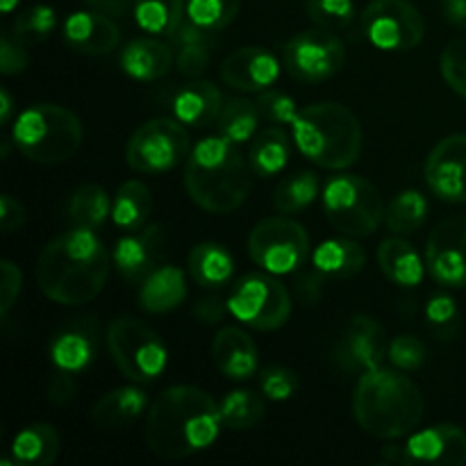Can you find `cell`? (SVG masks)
I'll return each instance as SVG.
<instances>
[{"mask_svg":"<svg viewBox=\"0 0 466 466\" xmlns=\"http://www.w3.org/2000/svg\"><path fill=\"white\" fill-rule=\"evenodd\" d=\"M98 321L94 317H82L64 326L50 344V358L55 367L64 371H82L89 367L98 350Z\"/></svg>","mask_w":466,"mask_h":466,"instance_id":"ffe728a7","label":"cell"},{"mask_svg":"<svg viewBox=\"0 0 466 466\" xmlns=\"http://www.w3.org/2000/svg\"><path fill=\"white\" fill-rule=\"evenodd\" d=\"M346 62V48L337 32L314 27L296 35L285 46V66L296 80L323 82L341 71Z\"/></svg>","mask_w":466,"mask_h":466,"instance_id":"4fadbf2b","label":"cell"},{"mask_svg":"<svg viewBox=\"0 0 466 466\" xmlns=\"http://www.w3.org/2000/svg\"><path fill=\"white\" fill-rule=\"evenodd\" d=\"M280 76V64L262 46H246L228 55L221 64V80L239 91H267Z\"/></svg>","mask_w":466,"mask_h":466,"instance_id":"e0dca14e","label":"cell"},{"mask_svg":"<svg viewBox=\"0 0 466 466\" xmlns=\"http://www.w3.org/2000/svg\"><path fill=\"white\" fill-rule=\"evenodd\" d=\"M259 116L262 114H259L258 103H250L246 98L226 100L221 114L217 118L218 135L226 137L232 144H244V141L253 139Z\"/></svg>","mask_w":466,"mask_h":466,"instance_id":"836d02e7","label":"cell"},{"mask_svg":"<svg viewBox=\"0 0 466 466\" xmlns=\"http://www.w3.org/2000/svg\"><path fill=\"white\" fill-rule=\"evenodd\" d=\"M30 64L23 44H18L14 36L5 35L0 39V71L3 76H16V73L25 71V66Z\"/></svg>","mask_w":466,"mask_h":466,"instance_id":"f907efd6","label":"cell"},{"mask_svg":"<svg viewBox=\"0 0 466 466\" xmlns=\"http://www.w3.org/2000/svg\"><path fill=\"white\" fill-rule=\"evenodd\" d=\"M55 23H57V14L48 5H32L25 12L18 14L14 18L12 25V36L18 44H39V41L48 39L50 32L55 30Z\"/></svg>","mask_w":466,"mask_h":466,"instance_id":"f35d334b","label":"cell"},{"mask_svg":"<svg viewBox=\"0 0 466 466\" xmlns=\"http://www.w3.org/2000/svg\"><path fill=\"white\" fill-rule=\"evenodd\" d=\"M228 312H230L228 300H221L218 296H208V299L198 300L194 308V317L198 319L200 323H205V326H214V323L221 321Z\"/></svg>","mask_w":466,"mask_h":466,"instance_id":"db71d44e","label":"cell"},{"mask_svg":"<svg viewBox=\"0 0 466 466\" xmlns=\"http://www.w3.org/2000/svg\"><path fill=\"white\" fill-rule=\"evenodd\" d=\"M426 217H428V200L414 189H408L403 191V194L396 196L385 212L387 228H390L394 235H400V237H408L412 235V232H417L419 228L426 223Z\"/></svg>","mask_w":466,"mask_h":466,"instance_id":"d590c367","label":"cell"},{"mask_svg":"<svg viewBox=\"0 0 466 466\" xmlns=\"http://www.w3.org/2000/svg\"><path fill=\"white\" fill-rule=\"evenodd\" d=\"M167 253V228L162 223H148L123 237L114 248V267L126 280H146Z\"/></svg>","mask_w":466,"mask_h":466,"instance_id":"2e32d148","label":"cell"},{"mask_svg":"<svg viewBox=\"0 0 466 466\" xmlns=\"http://www.w3.org/2000/svg\"><path fill=\"white\" fill-rule=\"evenodd\" d=\"M168 39H171L173 48H180V46H209V48H212V46L217 44V32L198 25V23H194L187 16L182 18L180 25L168 35Z\"/></svg>","mask_w":466,"mask_h":466,"instance_id":"7dc6e473","label":"cell"},{"mask_svg":"<svg viewBox=\"0 0 466 466\" xmlns=\"http://www.w3.org/2000/svg\"><path fill=\"white\" fill-rule=\"evenodd\" d=\"M308 16L319 27L330 32H341L350 27L355 18L353 0H308Z\"/></svg>","mask_w":466,"mask_h":466,"instance_id":"60d3db41","label":"cell"},{"mask_svg":"<svg viewBox=\"0 0 466 466\" xmlns=\"http://www.w3.org/2000/svg\"><path fill=\"white\" fill-rule=\"evenodd\" d=\"M0 105H3V114H0V118H3V123H7L9 118H12V107H14V100L7 89L0 91Z\"/></svg>","mask_w":466,"mask_h":466,"instance_id":"680465c9","label":"cell"},{"mask_svg":"<svg viewBox=\"0 0 466 466\" xmlns=\"http://www.w3.org/2000/svg\"><path fill=\"white\" fill-rule=\"evenodd\" d=\"M14 462L21 466H50L59 455V435L50 423L23 428L12 444Z\"/></svg>","mask_w":466,"mask_h":466,"instance_id":"f546056e","label":"cell"},{"mask_svg":"<svg viewBox=\"0 0 466 466\" xmlns=\"http://www.w3.org/2000/svg\"><path fill=\"white\" fill-rule=\"evenodd\" d=\"M248 253L258 267L273 276L299 271L309 255V237L289 217H268L250 230Z\"/></svg>","mask_w":466,"mask_h":466,"instance_id":"30bf717a","label":"cell"},{"mask_svg":"<svg viewBox=\"0 0 466 466\" xmlns=\"http://www.w3.org/2000/svg\"><path fill=\"white\" fill-rule=\"evenodd\" d=\"M228 308L237 321L255 330H278L291 314V296L282 282L264 273H248L232 287Z\"/></svg>","mask_w":466,"mask_h":466,"instance_id":"9c48e42d","label":"cell"},{"mask_svg":"<svg viewBox=\"0 0 466 466\" xmlns=\"http://www.w3.org/2000/svg\"><path fill=\"white\" fill-rule=\"evenodd\" d=\"M390 362L400 371H417L426 362V346L412 335H400L387 349Z\"/></svg>","mask_w":466,"mask_h":466,"instance_id":"f6af8a7d","label":"cell"},{"mask_svg":"<svg viewBox=\"0 0 466 466\" xmlns=\"http://www.w3.org/2000/svg\"><path fill=\"white\" fill-rule=\"evenodd\" d=\"M221 408L208 391L191 385L164 390L148 410L146 444L155 455L182 460L209 449L218 440Z\"/></svg>","mask_w":466,"mask_h":466,"instance_id":"6da1fadb","label":"cell"},{"mask_svg":"<svg viewBox=\"0 0 466 466\" xmlns=\"http://www.w3.org/2000/svg\"><path fill=\"white\" fill-rule=\"evenodd\" d=\"M264 412H267L264 400L248 390L230 391L221 403L223 423L232 431H248V428L258 426L264 419Z\"/></svg>","mask_w":466,"mask_h":466,"instance_id":"74e56055","label":"cell"},{"mask_svg":"<svg viewBox=\"0 0 466 466\" xmlns=\"http://www.w3.org/2000/svg\"><path fill=\"white\" fill-rule=\"evenodd\" d=\"M441 14L451 25L466 30V0H441Z\"/></svg>","mask_w":466,"mask_h":466,"instance_id":"9f6ffc18","label":"cell"},{"mask_svg":"<svg viewBox=\"0 0 466 466\" xmlns=\"http://www.w3.org/2000/svg\"><path fill=\"white\" fill-rule=\"evenodd\" d=\"M323 212L341 235L369 237L378 230L387 209L371 182L360 176H337L323 189Z\"/></svg>","mask_w":466,"mask_h":466,"instance_id":"52a82bcc","label":"cell"},{"mask_svg":"<svg viewBox=\"0 0 466 466\" xmlns=\"http://www.w3.org/2000/svg\"><path fill=\"white\" fill-rule=\"evenodd\" d=\"M185 276L176 267H159L150 273L139 289L141 309L150 314H164L176 309L185 300Z\"/></svg>","mask_w":466,"mask_h":466,"instance_id":"83f0119b","label":"cell"},{"mask_svg":"<svg viewBox=\"0 0 466 466\" xmlns=\"http://www.w3.org/2000/svg\"><path fill=\"white\" fill-rule=\"evenodd\" d=\"M0 5H3V12H5V14H9V12H12L14 7H16L18 0H0Z\"/></svg>","mask_w":466,"mask_h":466,"instance_id":"91938a15","label":"cell"},{"mask_svg":"<svg viewBox=\"0 0 466 466\" xmlns=\"http://www.w3.org/2000/svg\"><path fill=\"white\" fill-rule=\"evenodd\" d=\"M250 171V162L237 150V144L226 137H208L187 157V194L205 212L230 214L248 198Z\"/></svg>","mask_w":466,"mask_h":466,"instance_id":"3957f363","label":"cell"},{"mask_svg":"<svg viewBox=\"0 0 466 466\" xmlns=\"http://www.w3.org/2000/svg\"><path fill=\"white\" fill-rule=\"evenodd\" d=\"M109 276V253L94 230L77 228L55 237L36 262V285L59 305L91 303Z\"/></svg>","mask_w":466,"mask_h":466,"instance_id":"7a4b0ae2","label":"cell"},{"mask_svg":"<svg viewBox=\"0 0 466 466\" xmlns=\"http://www.w3.org/2000/svg\"><path fill=\"white\" fill-rule=\"evenodd\" d=\"M76 390L77 385H76V378H73V371H64V369H59L48 382L50 403L55 405L71 403V400L76 399Z\"/></svg>","mask_w":466,"mask_h":466,"instance_id":"816d5d0a","label":"cell"},{"mask_svg":"<svg viewBox=\"0 0 466 466\" xmlns=\"http://www.w3.org/2000/svg\"><path fill=\"white\" fill-rule=\"evenodd\" d=\"M426 267L444 287H466V217L441 221L426 241Z\"/></svg>","mask_w":466,"mask_h":466,"instance_id":"5bb4252c","label":"cell"},{"mask_svg":"<svg viewBox=\"0 0 466 466\" xmlns=\"http://www.w3.org/2000/svg\"><path fill=\"white\" fill-rule=\"evenodd\" d=\"M405 453L408 464L462 466L466 462V432L453 423L426 428L410 437Z\"/></svg>","mask_w":466,"mask_h":466,"instance_id":"ac0fdd59","label":"cell"},{"mask_svg":"<svg viewBox=\"0 0 466 466\" xmlns=\"http://www.w3.org/2000/svg\"><path fill=\"white\" fill-rule=\"evenodd\" d=\"M382 460H385V462H394V464H400V462L408 464V453H405V446L403 449H400V446H387V449L382 451Z\"/></svg>","mask_w":466,"mask_h":466,"instance_id":"6f0895ef","label":"cell"},{"mask_svg":"<svg viewBox=\"0 0 466 466\" xmlns=\"http://www.w3.org/2000/svg\"><path fill=\"white\" fill-rule=\"evenodd\" d=\"M189 273L196 285L205 289H221L235 273V259L221 244H196L189 253Z\"/></svg>","mask_w":466,"mask_h":466,"instance_id":"f1b7e54d","label":"cell"},{"mask_svg":"<svg viewBox=\"0 0 466 466\" xmlns=\"http://www.w3.org/2000/svg\"><path fill=\"white\" fill-rule=\"evenodd\" d=\"M12 139L32 162L62 164L80 150L82 126L71 109L44 103L18 114Z\"/></svg>","mask_w":466,"mask_h":466,"instance_id":"8992f818","label":"cell"},{"mask_svg":"<svg viewBox=\"0 0 466 466\" xmlns=\"http://www.w3.org/2000/svg\"><path fill=\"white\" fill-rule=\"evenodd\" d=\"M426 321L428 328L441 339L453 335L455 328H458V305H455V300L446 294L432 296L431 303L426 305Z\"/></svg>","mask_w":466,"mask_h":466,"instance_id":"ee69618b","label":"cell"},{"mask_svg":"<svg viewBox=\"0 0 466 466\" xmlns=\"http://www.w3.org/2000/svg\"><path fill=\"white\" fill-rule=\"evenodd\" d=\"M148 396L139 387H118L105 394L91 410V421L100 431H121L132 426L146 412Z\"/></svg>","mask_w":466,"mask_h":466,"instance_id":"cb8c5ba5","label":"cell"},{"mask_svg":"<svg viewBox=\"0 0 466 466\" xmlns=\"http://www.w3.org/2000/svg\"><path fill=\"white\" fill-rule=\"evenodd\" d=\"M259 387H262V394L267 399L287 400L299 390V378H296L294 371L285 367H268L262 371Z\"/></svg>","mask_w":466,"mask_h":466,"instance_id":"bcb514c9","label":"cell"},{"mask_svg":"<svg viewBox=\"0 0 466 466\" xmlns=\"http://www.w3.org/2000/svg\"><path fill=\"white\" fill-rule=\"evenodd\" d=\"M187 16L208 30H223L239 12V0H185Z\"/></svg>","mask_w":466,"mask_h":466,"instance_id":"ab89813d","label":"cell"},{"mask_svg":"<svg viewBox=\"0 0 466 466\" xmlns=\"http://www.w3.org/2000/svg\"><path fill=\"white\" fill-rule=\"evenodd\" d=\"M7 155H9V139H5L3 141V159L7 157Z\"/></svg>","mask_w":466,"mask_h":466,"instance_id":"94428289","label":"cell"},{"mask_svg":"<svg viewBox=\"0 0 466 466\" xmlns=\"http://www.w3.org/2000/svg\"><path fill=\"white\" fill-rule=\"evenodd\" d=\"M378 264H380V271L385 273L387 280L399 287H417L428 268L414 250V246L400 235L390 237L378 246Z\"/></svg>","mask_w":466,"mask_h":466,"instance_id":"484cf974","label":"cell"},{"mask_svg":"<svg viewBox=\"0 0 466 466\" xmlns=\"http://www.w3.org/2000/svg\"><path fill=\"white\" fill-rule=\"evenodd\" d=\"M364 262H367L364 248L349 237L323 241L312 255V267L323 278H332V280H349L358 276L364 268Z\"/></svg>","mask_w":466,"mask_h":466,"instance_id":"4316f807","label":"cell"},{"mask_svg":"<svg viewBox=\"0 0 466 466\" xmlns=\"http://www.w3.org/2000/svg\"><path fill=\"white\" fill-rule=\"evenodd\" d=\"M127 164L139 173H164L189 157V135L185 123L173 118H153L144 123L127 141Z\"/></svg>","mask_w":466,"mask_h":466,"instance_id":"8fae6325","label":"cell"},{"mask_svg":"<svg viewBox=\"0 0 466 466\" xmlns=\"http://www.w3.org/2000/svg\"><path fill=\"white\" fill-rule=\"evenodd\" d=\"M107 346L118 371L132 382H153L167 369L164 341L132 317H121L109 326Z\"/></svg>","mask_w":466,"mask_h":466,"instance_id":"ba28073f","label":"cell"},{"mask_svg":"<svg viewBox=\"0 0 466 466\" xmlns=\"http://www.w3.org/2000/svg\"><path fill=\"white\" fill-rule=\"evenodd\" d=\"M387 353L385 344V330L380 323L367 314H358L353 321L346 328V335L341 339L339 355L341 362L350 369V371H373L382 364Z\"/></svg>","mask_w":466,"mask_h":466,"instance_id":"d6986e66","label":"cell"},{"mask_svg":"<svg viewBox=\"0 0 466 466\" xmlns=\"http://www.w3.org/2000/svg\"><path fill=\"white\" fill-rule=\"evenodd\" d=\"M423 394L410 378L391 369L364 371L353 394L358 426L378 440H400L423 419Z\"/></svg>","mask_w":466,"mask_h":466,"instance_id":"277c9868","label":"cell"},{"mask_svg":"<svg viewBox=\"0 0 466 466\" xmlns=\"http://www.w3.org/2000/svg\"><path fill=\"white\" fill-rule=\"evenodd\" d=\"M294 139L309 162L330 171H341L358 162L362 150V126L344 105L317 103L299 109Z\"/></svg>","mask_w":466,"mask_h":466,"instance_id":"5b68a950","label":"cell"},{"mask_svg":"<svg viewBox=\"0 0 466 466\" xmlns=\"http://www.w3.org/2000/svg\"><path fill=\"white\" fill-rule=\"evenodd\" d=\"M248 162L255 176L259 177H271L280 173L289 162V137L285 135V130L276 126L255 137Z\"/></svg>","mask_w":466,"mask_h":466,"instance_id":"1f68e13d","label":"cell"},{"mask_svg":"<svg viewBox=\"0 0 466 466\" xmlns=\"http://www.w3.org/2000/svg\"><path fill=\"white\" fill-rule=\"evenodd\" d=\"M362 32L378 50L405 53L423 41L426 21L408 0H371L362 12Z\"/></svg>","mask_w":466,"mask_h":466,"instance_id":"7c38bea8","label":"cell"},{"mask_svg":"<svg viewBox=\"0 0 466 466\" xmlns=\"http://www.w3.org/2000/svg\"><path fill=\"white\" fill-rule=\"evenodd\" d=\"M426 182L432 194L449 203H466V135H451L431 150Z\"/></svg>","mask_w":466,"mask_h":466,"instance_id":"9a60e30c","label":"cell"},{"mask_svg":"<svg viewBox=\"0 0 466 466\" xmlns=\"http://www.w3.org/2000/svg\"><path fill=\"white\" fill-rule=\"evenodd\" d=\"M109 214H112V203H109L107 191L98 185L77 187L76 194L68 200V218L77 228L96 230L107 221Z\"/></svg>","mask_w":466,"mask_h":466,"instance_id":"d6a6232c","label":"cell"},{"mask_svg":"<svg viewBox=\"0 0 466 466\" xmlns=\"http://www.w3.org/2000/svg\"><path fill=\"white\" fill-rule=\"evenodd\" d=\"M171 46L157 39H135L123 48L121 68L135 80H159L173 66Z\"/></svg>","mask_w":466,"mask_h":466,"instance_id":"d4e9b609","label":"cell"},{"mask_svg":"<svg viewBox=\"0 0 466 466\" xmlns=\"http://www.w3.org/2000/svg\"><path fill=\"white\" fill-rule=\"evenodd\" d=\"M319 196V177L314 173L300 171L285 177L273 194V205L282 214H299L314 203Z\"/></svg>","mask_w":466,"mask_h":466,"instance_id":"8d00e7d4","label":"cell"},{"mask_svg":"<svg viewBox=\"0 0 466 466\" xmlns=\"http://www.w3.org/2000/svg\"><path fill=\"white\" fill-rule=\"evenodd\" d=\"M171 107L177 121L185 123V126H217V118L223 109V96L214 82L198 80L182 86L173 98Z\"/></svg>","mask_w":466,"mask_h":466,"instance_id":"603a6c76","label":"cell"},{"mask_svg":"<svg viewBox=\"0 0 466 466\" xmlns=\"http://www.w3.org/2000/svg\"><path fill=\"white\" fill-rule=\"evenodd\" d=\"M137 25L150 35H171L182 21L185 0H135Z\"/></svg>","mask_w":466,"mask_h":466,"instance_id":"e575fe53","label":"cell"},{"mask_svg":"<svg viewBox=\"0 0 466 466\" xmlns=\"http://www.w3.org/2000/svg\"><path fill=\"white\" fill-rule=\"evenodd\" d=\"M212 358L218 371L232 380H248L258 371V346L235 326H226L217 332Z\"/></svg>","mask_w":466,"mask_h":466,"instance_id":"7402d4cb","label":"cell"},{"mask_svg":"<svg viewBox=\"0 0 466 466\" xmlns=\"http://www.w3.org/2000/svg\"><path fill=\"white\" fill-rule=\"evenodd\" d=\"M209 46H180L176 53L177 73L187 77H198L209 66Z\"/></svg>","mask_w":466,"mask_h":466,"instance_id":"681fc988","label":"cell"},{"mask_svg":"<svg viewBox=\"0 0 466 466\" xmlns=\"http://www.w3.org/2000/svg\"><path fill=\"white\" fill-rule=\"evenodd\" d=\"M441 76L455 94L466 98V36L453 39L441 53Z\"/></svg>","mask_w":466,"mask_h":466,"instance_id":"b9f144b4","label":"cell"},{"mask_svg":"<svg viewBox=\"0 0 466 466\" xmlns=\"http://www.w3.org/2000/svg\"><path fill=\"white\" fill-rule=\"evenodd\" d=\"M150 212H153V194L144 182L127 180L118 187L112 200L114 226L126 232H135L146 226Z\"/></svg>","mask_w":466,"mask_h":466,"instance_id":"4dcf8cb0","label":"cell"},{"mask_svg":"<svg viewBox=\"0 0 466 466\" xmlns=\"http://www.w3.org/2000/svg\"><path fill=\"white\" fill-rule=\"evenodd\" d=\"M64 39L76 53L107 55L121 44V30L112 16L100 12H76L64 23Z\"/></svg>","mask_w":466,"mask_h":466,"instance_id":"44dd1931","label":"cell"},{"mask_svg":"<svg viewBox=\"0 0 466 466\" xmlns=\"http://www.w3.org/2000/svg\"><path fill=\"white\" fill-rule=\"evenodd\" d=\"M21 268L9 262V259H5L0 264V314H3V319H7L9 309L16 303L18 294H21Z\"/></svg>","mask_w":466,"mask_h":466,"instance_id":"c3c4849f","label":"cell"},{"mask_svg":"<svg viewBox=\"0 0 466 466\" xmlns=\"http://www.w3.org/2000/svg\"><path fill=\"white\" fill-rule=\"evenodd\" d=\"M91 9L105 14V16L121 18L130 12V0H85Z\"/></svg>","mask_w":466,"mask_h":466,"instance_id":"11a10c76","label":"cell"},{"mask_svg":"<svg viewBox=\"0 0 466 466\" xmlns=\"http://www.w3.org/2000/svg\"><path fill=\"white\" fill-rule=\"evenodd\" d=\"M258 109L267 121L276 123V126H294L296 116H299L296 100L276 89L259 91Z\"/></svg>","mask_w":466,"mask_h":466,"instance_id":"7bdbcfd3","label":"cell"},{"mask_svg":"<svg viewBox=\"0 0 466 466\" xmlns=\"http://www.w3.org/2000/svg\"><path fill=\"white\" fill-rule=\"evenodd\" d=\"M23 223H25V209L18 200H14L12 196L5 194L3 200H0V228L3 232H16L21 230Z\"/></svg>","mask_w":466,"mask_h":466,"instance_id":"f5cc1de1","label":"cell"}]
</instances>
